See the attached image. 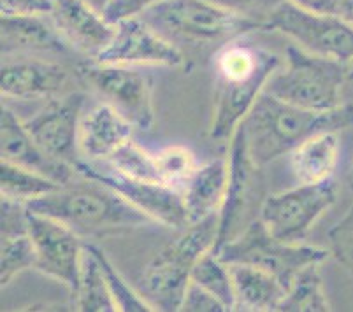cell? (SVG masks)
<instances>
[{
  "label": "cell",
  "instance_id": "15",
  "mask_svg": "<svg viewBox=\"0 0 353 312\" xmlns=\"http://www.w3.org/2000/svg\"><path fill=\"white\" fill-rule=\"evenodd\" d=\"M102 63L120 65H162L179 67L185 56L176 44L162 32L150 25L143 16L128 18L117 23L113 41L94 58Z\"/></svg>",
  "mask_w": 353,
  "mask_h": 312
},
{
  "label": "cell",
  "instance_id": "13",
  "mask_svg": "<svg viewBox=\"0 0 353 312\" xmlns=\"http://www.w3.org/2000/svg\"><path fill=\"white\" fill-rule=\"evenodd\" d=\"M28 236L35 247V269L76 293L81 275L85 242L62 221L28 209Z\"/></svg>",
  "mask_w": 353,
  "mask_h": 312
},
{
  "label": "cell",
  "instance_id": "14",
  "mask_svg": "<svg viewBox=\"0 0 353 312\" xmlns=\"http://www.w3.org/2000/svg\"><path fill=\"white\" fill-rule=\"evenodd\" d=\"M85 95L67 92L48 98L46 105L25 120L34 141L50 156L74 165L81 158L79 154V123L83 118Z\"/></svg>",
  "mask_w": 353,
  "mask_h": 312
},
{
  "label": "cell",
  "instance_id": "21",
  "mask_svg": "<svg viewBox=\"0 0 353 312\" xmlns=\"http://www.w3.org/2000/svg\"><path fill=\"white\" fill-rule=\"evenodd\" d=\"M229 185V158L199 165L183 189L188 225L220 214Z\"/></svg>",
  "mask_w": 353,
  "mask_h": 312
},
{
  "label": "cell",
  "instance_id": "28",
  "mask_svg": "<svg viewBox=\"0 0 353 312\" xmlns=\"http://www.w3.org/2000/svg\"><path fill=\"white\" fill-rule=\"evenodd\" d=\"M35 269V247L28 233L2 237L0 244V282L8 286L16 275Z\"/></svg>",
  "mask_w": 353,
  "mask_h": 312
},
{
  "label": "cell",
  "instance_id": "17",
  "mask_svg": "<svg viewBox=\"0 0 353 312\" xmlns=\"http://www.w3.org/2000/svg\"><path fill=\"white\" fill-rule=\"evenodd\" d=\"M2 56H65L74 51L51 16L8 14L0 19Z\"/></svg>",
  "mask_w": 353,
  "mask_h": 312
},
{
  "label": "cell",
  "instance_id": "42",
  "mask_svg": "<svg viewBox=\"0 0 353 312\" xmlns=\"http://www.w3.org/2000/svg\"><path fill=\"white\" fill-rule=\"evenodd\" d=\"M348 188L353 195V165H352V169H350V174H348Z\"/></svg>",
  "mask_w": 353,
  "mask_h": 312
},
{
  "label": "cell",
  "instance_id": "36",
  "mask_svg": "<svg viewBox=\"0 0 353 312\" xmlns=\"http://www.w3.org/2000/svg\"><path fill=\"white\" fill-rule=\"evenodd\" d=\"M216 4L229 8L232 11L246 14L250 18L260 19L264 21L265 28H268V18L278 4H281L283 0H213Z\"/></svg>",
  "mask_w": 353,
  "mask_h": 312
},
{
  "label": "cell",
  "instance_id": "41",
  "mask_svg": "<svg viewBox=\"0 0 353 312\" xmlns=\"http://www.w3.org/2000/svg\"><path fill=\"white\" fill-rule=\"evenodd\" d=\"M88 2L92 6H95V8H97V9H101V11H104V8H105V6H108L109 0H88Z\"/></svg>",
  "mask_w": 353,
  "mask_h": 312
},
{
  "label": "cell",
  "instance_id": "16",
  "mask_svg": "<svg viewBox=\"0 0 353 312\" xmlns=\"http://www.w3.org/2000/svg\"><path fill=\"white\" fill-rule=\"evenodd\" d=\"M70 72L65 65L48 58H6L0 70V92L8 98H53L67 93Z\"/></svg>",
  "mask_w": 353,
  "mask_h": 312
},
{
  "label": "cell",
  "instance_id": "12",
  "mask_svg": "<svg viewBox=\"0 0 353 312\" xmlns=\"http://www.w3.org/2000/svg\"><path fill=\"white\" fill-rule=\"evenodd\" d=\"M81 176L102 183L121 195L127 202L144 212L148 218L167 228L183 230L188 227L185 198L179 189L167 186L163 183L137 179L120 172L108 162H90L79 158L74 163Z\"/></svg>",
  "mask_w": 353,
  "mask_h": 312
},
{
  "label": "cell",
  "instance_id": "8",
  "mask_svg": "<svg viewBox=\"0 0 353 312\" xmlns=\"http://www.w3.org/2000/svg\"><path fill=\"white\" fill-rule=\"evenodd\" d=\"M338 198L334 178L319 183H297L292 188L268 195L259 220L265 230L285 242H303L314 223Z\"/></svg>",
  "mask_w": 353,
  "mask_h": 312
},
{
  "label": "cell",
  "instance_id": "20",
  "mask_svg": "<svg viewBox=\"0 0 353 312\" xmlns=\"http://www.w3.org/2000/svg\"><path fill=\"white\" fill-rule=\"evenodd\" d=\"M134 125L113 105L90 107L79 123V154L90 162H109L134 139Z\"/></svg>",
  "mask_w": 353,
  "mask_h": 312
},
{
  "label": "cell",
  "instance_id": "2",
  "mask_svg": "<svg viewBox=\"0 0 353 312\" xmlns=\"http://www.w3.org/2000/svg\"><path fill=\"white\" fill-rule=\"evenodd\" d=\"M27 207L62 221L81 237L109 236L155 225L152 218L134 207L114 189L81 174L46 197L28 202Z\"/></svg>",
  "mask_w": 353,
  "mask_h": 312
},
{
  "label": "cell",
  "instance_id": "33",
  "mask_svg": "<svg viewBox=\"0 0 353 312\" xmlns=\"http://www.w3.org/2000/svg\"><path fill=\"white\" fill-rule=\"evenodd\" d=\"M2 214H0V233L2 237L28 233V207L27 204L12 198L2 197Z\"/></svg>",
  "mask_w": 353,
  "mask_h": 312
},
{
  "label": "cell",
  "instance_id": "26",
  "mask_svg": "<svg viewBox=\"0 0 353 312\" xmlns=\"http://www.w3.org/2000/svg\"><path fill=\"white\" fill-rule=\"evenodd\" d=\"M62 186L63 185L54 179L35 170L9 162L0 163V193L4 198L28 204L41 197H46Z\"/></svg>",
  "mask_w": 353,
  "mask_h": 312
},
{
  "label": "cell",
  "instance_id": "22",
  "mask_svg": "<svg viewBox=\"0 0 353 312\" xmlns=\"http://www.w3.org/2000/svg\"><path fill=\"white\" fill-rule=\"evenodd\" d=\"M229 267L236 295L234 311H278L287 293L280 279L250 263H229Z\"/></svg>",
  "mask_w": 353,
  "mask_h": 312
},
{
  "label": "cell",
  "instance_id": "38",
  "mask_svg": "<svg viewBox=\"0 0 353 312\" xmlns=\"http://www.w3.org/2000/svg\"><path fill=\"white\" fill-rule=\"evenodd\" d=\"M288 4H294L301 9L311 12H322V14H339L345 0H285Z\"/></svg>",
  "mask_w": 353,
  "mask_h": 312
},
{
  "label": "cell",
  "instance_id": "24",
  "mask_svg": "<svg viewBox=\"0 0 353 312\" xmlns=\"http://www.w3.org/2000/svg\"><path fill=\"white\" fill-rule=\"evenodd\" d=\"M74 297V307L83 312H114L118 311L108 279L92 244H85L81 275Z\"/></svg>",
  "mask_w": 353,
  "mask_h": 312
},
{
  "label": "cell",
  "instance_id": "25",
  "mask_svg": "<svg viewBox=\"0 0 353 312\" xmlns=\"http://www.w3.org/2000/svg\"><path fill=\"white\" fill-rule=\"evenodd\" d=\"M322 263H313L301 270L299 274L292 279L287 293L281 300L278 311L281 312H325L330 309L327 289L320 274Z\"/></svg>",
  "mask_w": 353,
  "mask_h": 312
},
{
  "label": "cell",
  "instance_id": "19",
  "mask_svg": "<svg viewBox=\"0 0 353 312\" xmlns=\"http://www.w3.org/2000/svg\"><path fill=\"white\" fill-rule=\"evenodd\" d=\"M51 19L74 51L97 58L113 41L114 28L88 0H54Z\"/></svg>",
  "mask_w": 353,
  "mask_h": 312
},
{
  "label": "cell",
  "instance_id": "3",
  "mask_svg": "<svg viewBox=\"0 0 353 312\" xmlns=\"http://www.w3.org/2000/svg\"><path fill=\"white\" fill-rule=\"evenodd\" d=\"M214 65L218 86L210 137L216 143H230L234 132L265 92L280 60L269 51L230 41L216 54Z\"/></svg>",
  "mask_w": 353,
  "mask_h": 312
},
{
  "label": "cell",
  "instance_id": "34",
  "mask_svg": "<svg viewBox=\"0 0 353 312\" xmlns=\"http://www.w3.org/2000/svg\"><path fill=\"white\" fill-rule=\"evenodd\" d=\"M163 0H109L102 14L113 25L120 23L123 19L137 18L153 9L155 6L162 4Z\"/></svg>",
  "mask_w": 353,
  "mask_h": 312
},
{
  "label": "cell",
  "instance_id": "40",
  "mask_svg": "<svg viewBox=\"0 0 353 312\" xmlns=\"http://www.w3.org/2000/svg\"><path fill=\"white\" fill-rule=\"evenodd\" d=\"M346 92H352V93H353V62L350 63L348 81H346Z\"/></svg>",
  "mask_w": 353,
  "mask_h": 312
},
{
  "label": "cell",
  "instance_id": "30",
  "mask_svg": "<svg viewBox=\"0 0 353 312\" xmlns=\"http://www.w3.org/2000/svg\"><path fill=\"white\" fill-rule=\"evenodd\" d=\"M95 255H97L99 262H101L102 270H104V275L108 279L109 289H111V295H113L114 302H117L118 311L121 312H150L153 311L152 305L148 304L141 293L137 291V288H132L123 279V275L117 270V267L113 265V262L105 256L104 251L101 247H97L95 244H92Z\"/></svg>",
  "mask_w": 353,
  "mask_h": 312
},
{
  "label": "cell",
  "instance_id": "6",
  "mask_svg": "<svg viewBox=\"0 0 353 312\" xmlns=\"http://www.w3.org/2000/svg\"><path fill=\"white\" fill-rule=\"evenodd\" d=\"M143 18L171 39L211 44L234 41L253 30H265L260 19L232 11L213 0H163Z\"/></svg>",
  "mask_w": 353,
  "mask_h": 312
},
{
  "label": "cell",
  "instance_id": "18",
  "mask_svg": "<svg viewBox=\"0 0 353 312\" xmlns=\"http://www.w3.org/2000/svg\"><path fill=\"white\" fill-rule=\"evenodd\" d=\"M0 137H2V162L41 172L60 185H67L79 176L76 167L53 158L35 143L28 128L25 127V121L6 105H2V116H0Z\"/></svg>",
  "mask_w": 353,
  "mask_h": 312
},
{
  "label": "cell",
  "instance_id": "37",
  "mask_svg": "<svg viewBox=\"0 0 353 312\" xmlns=\"http://www.w3.org/2000/svg\"><path fill=\"white\" fill-rule=\"evenodd\" d=\"M54 0H0V9L8 14H51Z\"/></svg>",
  "mask_w": 353,
  "mask_h": 312
},
{
  "label": "cell",
  "instance_id": "7",
  "mask_svg": "<svg viewBox=\"0 0 353 312\" xmlns=\"http://www.w3.org/2000/svg\"><path fill=\"white\" fill-rule=\"evenodd\" d=\"M216 255L225 263H250L280 279L288 288L301 270L329 258V247L307 246L303 242H285L265 230L256 218L250 227L229 242L218 246Z\"/></svg>",
  "mask_w": 353,
  "mask_h": 312
},
{
  "label": "cell",
  "instance_id": "5",
  "mask_svg": "<svg viewBox=\"0 0 353 312\" xmlns=\"http://www.w3.org/2000/svg\"><path fill=\"white\" fill-rule=\"evenodd\" d=\"M350 63L313 54L297 44L285 50V67H278L265 92L310 111H332L345 104Z\"/></svg>",
  "mask_w": 353,
  "mask_h": 312
},
{
  "label": "cell",
  "instance_id": "10",
  "mask_svg": "<svg viewBox=\"0 0 353 312\" xmlns=\"http://www.w3.org/2000/svg\"><path fill=\"white\" fill-rule=\"evenodd\" d=\"M229 185L225 202L221 205L218 221V246L237 237L246 227L259 218L260 207L264 204V181L262 169L250 154L245 135L237 127L229 143ZM214 247V249H216Z\"/></svg>",
  "mask_w": 353,
  "mask_h": 312
},
{
  "label": "cell",
  "instance_id": "31",
  "mask_svg": "<svg viewBox=\"0 0 353 312\" xmlns=\"http://www.w3.org/2000/svg\"><path fill=\"white\" fill-rule=\"evenodd\" d=\"M108 163L120 172L132 176V178L162 183L155 154L148 153L134 139L125 144Z\"/></svg>",
  "mask_w": 353,
  "mask_h": 312
},
{
  "label": "cell",
  "instance_id": "39",
  "mask_svg": "<svg viewBox=\"0 0 353 312\" xmlns=\"http://www.w3.org/2000/svg\"><path fill=\"white\" fill-rule=\"evenodd\" d=\"M339 16H343L345 19H348L350 23H353V0H345V2H343Z\"/></svg>",
  "mask_w": 353,
  "mask_h": 312
},
{
  "label": "cell",
  "instance_id": "27",
  "mask_svg": "<svg viewBox=\"0 0 353 312\" xmlns=\"http://www.w3.org/2000/svg\"><path fill=\"white\" fill-rule=\"evenodd\" d=\"M192 281L214 295L229 311H234L236 295L230 267L216 255V251H208L206 255L201 256L192 272Z\"/></svg>",
  "mask_w": 353,
  "mask_h": 312
},
{
  "label": "cell",
  "instance_id": "4",
  "mask_svg": "<svg viewBox=\"0 0 353 312\" xmlns=\"http://www.w3.org/2000/svg\"><path fill=\"white\" fill-rule=\"evenodd\" d=\"M153 256L137 278V291L153 311H179L195 263L218 244V214L188 225Z\"/></svg>",
  "mask_w": 353,
  "mask_h": 312
},
{
  "label": "cell",
  "instance_id": "11",
  "mask_svg": "<svg viewBox=\"0 0 353 312\" xmlns=\"http://www.w3.org/2000/svg\"><path fill=\"white\" fill-rule=\"evenodd\" d=\"M268 30H276L313 54L339 62H353V23L339 14H322L281 2L268 18Z\"/></svg>",
  "mask_w": 353,
  "mask_h": 312
},
{
  "label": "cell",
  "instance_id": "35",
  "mask_svg": "<svg viewBox=\"0 0 353 312\" xmlns=\"http://www.w3.org/2000/svg\"><path fill=\"white\" fill-rule=\"evenodd\" d=\"M179 311L185 312H227L229 309L221 304L214 295H211L210 291H206L204 288H201L199 284H195L194 281H190L187 291H185V297H183L181 307Z\"/></svg>",
  "mask_w": 353,
  "mask_h": 312
},
{
  "label": "cell",
  "instance_id": "23",
  "mask_svg": "<svg viewBox=\"0 0 353 312\" xmlns=\"http://www.w3.org/2000/svg\"><path fill=\"white\" fill-rule=\"evenodd\" d=\"M339 153L338 132H322L295 147L288 154V165L297 183L325 181L338 169Z\"/></svg>",
  "mask_w": 353,
  "mask_h": 312
},
{
  "label": "cell",
  "instance_id": "9",
  "mask_svg": "<svg viewBox=\"0 0 353 312\" xmlns=\"http://www.w3.org/2000/svg\"><path fill=\"white\" fill-rule=\"evenodd\" d=\"M76 72L88 83L105 104L113 105L139 130H152L155 125L153 79L137 65L102 63L88 58L78 63Z\"/></svg>",
  "mask_w": 353,
  "mask_h": 312
},
{
  "label": "cell",
  "instance_id": "1",
  "mask_svg": "<svg viewBox=\"0 0 353 312\" xmlns=\"http://www.w3.org/2000/svg\"><path fill=\"white\" fill-rule=\"evenodd\" d=\"M353 127V104L345 102L332 111L297 107L264 92L239 125L252 158L260 167L290 154L310 137L322 132Z\"/></svg>",
  "mask_w": 353,
  "mask_h": 312
},
{
  "label": "cell",
  "instance_id": "29",
  "mask_svg": "<svg viewBox=\"0 0 353 312\" xmlns=\"http://www.w3.org/2000/svg\"><path fill=\"white\" fill-rule=\"evenodd\" d=\"M155 158L163 185L172 186L181 193L199 167L195 154L185 146L163 147L155 154Z\"/></svg>",
  "mask_w": 353,
  "mask_h": 312
},
{
  "label": "cell",
  "instance_id": "32",
  "mask_svg": "<svg viewBox=\"0 0 353 312\" xmlns=\"http://www.w3.org/2000/svg\"><path fill=\"white\" fill-rule=\"evenodd\" d=\"M329 249L353 274V205L329 231Z\"/></svg>",
  "mask_w": 353,
  "mask_h": 312
}]
</instances>
